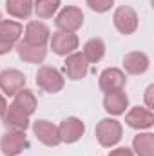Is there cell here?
Returning <instances> with one entry per match:
<instances>
[{"label":"cell","mask_w":154,"mask_h":156,"mask_svg":"<svg viewBox=\"0 0 154 156\" xmlns=\"http://www.w3.org/2000/svg\"><path fill=\"white\" fill-rule=\"evenodd\" d=\"M13 104H16V105H18L26 115H29V116H33L35 111H37V107H38V100H37L35 93H33L31 89H27V87H24L22 91H18V93L13 96Z\"/></svg>","instance_id":"cell-21"},{"label":"cell","mask_w":154,"mask_h":156,"mask_svg":"<svg viewBox=\"0 0 154 156\" xmlns=\"http://www.w3.org/2000/svg\"><path fill=\"white\" fill-rule=\"evenodd\" d=\"M125 123L131 129H136V131H149L154 125L152 109L140 107V105L131 107L129 111H125Z\"/></svg>","instance_id":"cell-9"},{"label":"cell","mask_w":154,"mask_h":156,"mask_svg":"<svg viewBox=\"0 0 154 156\" xmlns=\"http://www.w3.org/2000/svg\"><path fill=\"white\" fill-rule=\"evenodd\" d=\"M151 67V58L142 51H131L123 56V73L127 75H143Z\"/></svg>","instance_id":"cell-15"},{"label":"cell","mask_w":154,"mask_h":156,"mask_svg":"<svg viewBox=\"0 0 154 156\" xmlns=\"http://www.w3.org/2000/svg\"><path fill=\"white\" fill-rule=\"evenodd\" d=\"M98 85H100L102 93H113V91L125 89V85H127V75L120 67H107V69H103L100 73Z\"/></svg>","instance_id":"cell-7"},{"label":"cell","mask_w":154,"mask_h":156,"mask_svg":"<svg viewBox=\"0 0 154 156\" xmlns=\"http://www.w3.org/2000/svg\"><path fill=\"white\" fill-rule=\"evenodd\" d=\"M113 24L120 35L127 37V35H132L138 31L140 18H138V13L131 5H120L113 13Z\"/></svg>","instance_id":"cell-4"},{"label":"cell","mask_w":154,"mask_h":156,"mask_svg":"<svg viewBox=\"0 0 154 156\" xmlns=\"http://www.w3.org/2000/svg\"><path fill=\"white\" fill-rule=\"evenodd\" d=\"M85 133V123L78 116L64 118L58 125V134L62 144H76Z\"/></svg>","instance_id":"cell-8"},{"label":"cell","mask_w":154,"mask_h":156,"mask_svg":"<svg viewBox=\"0 0 154 156\" xmlns=\"http://www.w3.org/2000/svg\"><path fill=\"white\" fill-rule=\"evenodd\" d=\"M62 0H33V13L40 20L53 18L60 11Z\"/></svg>","instance_id":"cell-22"},{"label":"cell","mask_w":154,"mask_h":156,"mask_svg":"<svg viewBox=\"0 0 154 156\" xmlns=\"http://www.w3.org/2000/svg\"><path fill=\"white\" fill-rule=\"evenodd\" d=\"M85 2H87V5H89L91 11L100 13V15L111 11V7L114 5V0H85Z\"/></svg>","instance_id":"cell-24"},{"label":"cell","mask_w":154,"mask_h":156,"mask_svg":"<svg viewBox=\"0 0 154 156\" xmlns=\"http://www.w3.org/2000/svg\"><path fill=\"white\" fill-rule=\"evenodd\" d=\"M5 109H7V100H5V96L0 93V120H2V116H4Z\"/></svg>","instance_id":"cell-28"},{"label":"cell","mask_w":154,"mask_h":156,"mask_svg":"<svg viewBox=\"0 0 154 156\" xmlns=\"http://www.w3.org/2000/svg\"><path fill=\"white\" fill-rule=\"evenodd\" d=\"M29 115H26L16 104H9L4 116H2V123L7 131H27L31 122H29Z\"/></svg>","instance_id":"cell-12"},{"label":"cell","mask_w":154,"mask_h":156,"mask_svg":"<svg viewBox=\"0 0 154 156\" xmlns=\"http://www.w3.org/2000/svg\"><path fill=\"white\" fill-rule=\"evenodd\" d=\"M89 62L85 60V56L82 55V53H71V55H67L65 56V64H64V71H65V75L69 80H82V78L87 76V73H89Z\"/></svg>","instance_id":"cell-14"},{"label":"cell","mask_w":154,"mask_h":156,"mask_svg":"<svg viewBox=\"0 0 154 156\" xmlns=\"http://www.w3.org/2000/svg\"><path fill=\"white\" fill-rule=\"evenodd\" d=\"M5 11L16 20H27L33 15V0H5Z\"/></svg>","instance_id":"cell-20"},{"label":"cell","mask_w":154,"mask_h":156,"mask_svg":"<svg viewBox=\"0 0 154 156\" xmlns=\"http://www.w3.org/2000/svg\"><path fill=\"white\" fill-rule=\"evenodd\" d=\"M0 22H2V13H0Z\"/></svg>","instance_id":"cell-29"},{"label":"cell","mask_w":154,"mask_h":156,"mask_svg":"<svg viewBox=\"0 0 154 156\" xmlns=\"http://www.w3.org/2000/svg\"><path fill=\"white\" fill-rule=\"evenodd\" d=\"M33 133L40 144L45 147H56L60 145V134H58V125H54L49 120H37L33 122Z\"/></svg>","instance_id":"cell-11"},{"label":"cell","mask_w":154,"mask_h":156,"mask_svg":"<svg viewBox=\"0 0 154 156\" xmlns=\"http://www.w3.org/2000/svg\"><path fill=\"white\" fill-rule=\"evenodd\" d=\"M132 153L134 156H154V134L151 131H140L132 138Z\"/></svg>","instance_id":"cell-18"},{"label":"cell","mask_w":154,"mask_h":156,"mask_svg":"<svg viewBox=\"0 0 154 156\" xmlns=\"http://www.w3.org/2000/svg\"><path fill=\"white\" fill-rule=\"evenodd\" d=\"M26 75L18 69H4L0 73V91L4 96H15L26 87Z\"/></svg>","instance_id":"cell-10"},{"label":"cell","mask_w":154,"mask_h":156,"mask_svg":"<svg viewBox=\"0 0 154 156\" xmlns=\"http://www.w3.org/2000/svg\"><path fill=\"white\" fill-rule=\"evenodd\" d=\"M103 109L109 116H121L129 109V96L123 89L105 93L103 96Z\"/></svg>","instance_id":"cell-16"},{"label":"cell","mask_w":154,"mask_h":156,"mask_svg":"<svg viewBox=\"0 0 154 156\" xmlns=\"http://www.w3.org/2000/svg\"><path fill=\"white\" fill-rule=\"evenodd\" d=\"M105 51H107V47H105V42L102 38H89L83 44L82 55L85 56V60L89 64H98V62L103 60Z\"/></svg>","instance_id":"cell-19"},{"label":"cell","mask_w":154,"mask_h":156,"mask_svg":"<svg viewBox=\"0 0 154 156\" xmlns=\"http://www.w3.org/2000/svg\"><path fill=\"white\" fill-rule=\"evenodd\" d=\"M24 27L18 20H2L0 22V37H5L7 40L18 44L22 40Z\"/></svg>","instance_id":"cell-23"},{"label":"cell","mask_w":154,"mask_h":156,"mask_svg":"<svg viewBox=\"0 0 154 156\" xmlns=\"http://www.w3.org/2000/svg\"><path fill=\"white\" fill-rule=\"evenodd\" d=\"M22 37H24L22 40L27 44L45 47L49 44V38H51V29L47 27V24H44L40 20H31V22H27Z\"/></svg>","instance_id":"cell-13"},{"label":"cell","mask_w":154,"mask_h":156,"mask_svg":"<svg viewBox=\"0 0 154 156\" xmlns=\"http://www.w3.org/2000/svg\"><path fill=\"white\" fill-rule=\"evenodd\" d=\"M94 136L98 140V144L105 149H111L120 144L121 136H123V127L121 123L116 120L114 116L103 118L96 123V129H94Z\"/></svg>","instance_id":"cell-1"},{"label":"cell","mask_w":154,"mask_h":156,"mask_svg":"<svg viewBox=\"0 0 154 156\" xmlns=\"http://www.w3.org/2000/svg\"><path fill=\"white\" fill-rule=\"evenodd\" d=\"M15 51L18 55L20 60L27 62V64H42L47 56V47H40V45H33V44H27L24 40H20L16 45H15Z\"/></svg>","instance_id":"cell-17"},{"label":"cell","mask_w":154,"mask_h":156,"mask_svg":"<svg viewBox=\"0 0 154 156\" xmlns=\"http://www.w3.org/2000/svg\"><path fill=\"white\" fill-rule=\"evenodd\" d=\"M107 156H134V153H132V149H129V147H116V149H113Z\"/></svg>","instance_id":"cell-27"},{"label":"cell","mask_w":154,"mask_h":156,"mask_svg":"<svg viewBox=\"0 0 154 156\" xmlns=\"http://www.w3.org/2000/svg\"><path fill=\"white\" fill-rule=\"evenodd\" d=\"M54 26L58 31L76 33L83 26V11L78 5H65L54 15Z\"/></svg>","instance_id":"cell-3"},{"label":"cell","mask_w":154,"mask_h":156,"mask_svg":"<svg viewBox=\"0 0 154 156\" xmlns=\"http://www.w3.org/2000/svg\"><path fill=\"white\" fill-rule=\"evenodd\" d=\"M78 45H80L78 35L69 33V31H54L49 38V47L58 56H67V55L75 53L78 49Z\"/></svg>","instance_id":"cell-5"},{"label":"cell","mask_w":154,"mask_h":156,"mask_svg":"<svg viewBox=\"0 0 154 156\" xmlns=\"http://www.w3.org/2000/svg\"><path fill=\"white\" fill-rule=\"evenodd\" d=\"M15 42H11V40H7L5 37H0V55H7V53H11L13 49H15Z\"/></svg>","instance_id":"cell-25"},{"label":"cell","mask_w":154,"mask_h":156,"mask_svg":"<svg viewBox=\"0 0 154 156\" xmlns=\"http://www.w3.org/2000/svg\"><path fill=\"white\" fill-rule=\"evenodd\" d=\"M29 147L26 131H7L0 138V151L4 156H18Z\"/></svg>","instance_id":"cell-6"},{"label":"cell","mask_w":154,"mask_h":156,"mask_svg":"<svg viewBox=\"0 0 154 156\" xmlns=\"http://www.w3.org/2000/svg\"><path fill=\"white\" fill-rule=\"evenodd\" d=\"M145 107L147 109H154V85L152 83L145 89Z\"/></svg>","instance_id":"cell-26"},{"label":"cell","mask_w":154,"mask_h":156,"mask_svg":"<svg viewBox=\"0 0 154 156\" xmlns=\"http://www.w3.org/2000/svg\"><path fill=\"white\" fill-rule=\"evenodd\" d=\"M37 85L44 93H49V94H56L64 89L65 85V78L64 75L53 67V66H42L37 71Z\"/></svg>","instance_id":"cell-2"}]
</instances>
